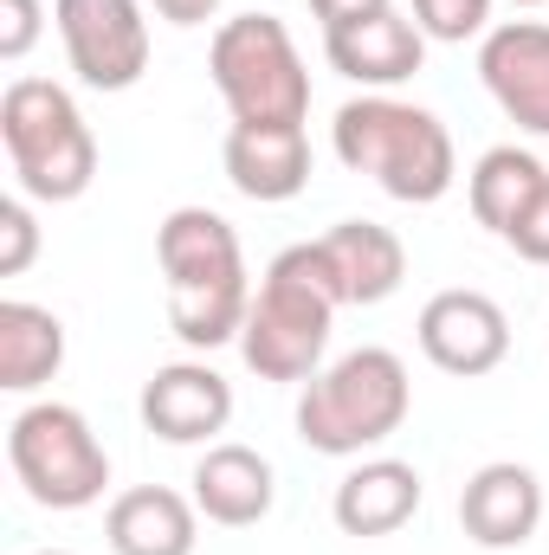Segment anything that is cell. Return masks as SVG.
I'll return each mask as SVG.
<instances>
[{"label": "cell", "mask_w": 549, "mask_h": 555, "mask_svg": "<svg viewBox=\"0 0 549 555\" xmlns=\"http://www.w3.org/2000/svg\"><path fill=\"white\" fill-rule=\"evenodd\" d=\"M272 498H278V478H272V459H259L253 446H207L201 465H194V504L207 524L220 530H253L272 517Z\"/></svg>", "instance_id": "cell-15"}, {"label": "cell", "mask_w": 549, "mask_h": 555, "mask_svg": "<svg viewBox=\"0 0 549 555\" xmlns=\"http://www.w3.org/2000/svg\"><path fill=\"white\" fill-rule=\"evenodd\" d=\"M330 511H336L343 537H395L420 511V472H413L408 459H362L336 485Z\"/></svg>", "instance_id": "cell-17"}, {"label": "cell", "mask_w": 549, "mask_h": 555, "mask_svg": "<svg viewBox=\"0 0 549 555\" xmlns=\"http://www.w3.org/2000/svg\"><path fill=\"white\" fill-rule=\"evenodd\" d=\"M104 537L117 555H194L201 504L168 485H137L104 511Z\"/></svg>", "instance_id": "cell-16"}, {"label": "cell", "mask_w": 549, "mask_h": 555, "mask_svg": "<svg viewBox=\"0 0 549 555\" xmlns=\"http://www.w3.org/2000/svg\"><path fill=\"white\" fill-rule=\"evenodd\" d=\"M155 259L168 278V330L188 349L240 343L253 284H246V253L233 220H220L214 207H175L155 227Z\"/></svg>", "instance_id": "cell-1"}, {"label": "cell", "mask_w": 549, "mask_h": 555, "mask_svg": "<svg viewBox=\"0 0 549 555\" xmlns=\"http://www.w3.org/2000/svg\"><path fill=\"white\" fill-rule=\"evenodd\" d=\"M65 59L91 91H130L149 72V20L142 0H52Z\"/></svg>", "instance_id": "cell-8"}, {"label": "cell", "mask_w": 549, "mask_h": 555, "mask_svg": "<svg viewBox=\"0 0 549 555\" xmlns=\"http://www.w3.org/2000/svg\"><path fill=\"white\" fill-rule=\"evenodd\" d=\"M478 78L491 91V104L531 130L549 137V26L544 20H505L485 33L478 46Z\"/></svg>", "instance_id": "cell-10"}, {"label": "cell", "mask_w": 549, "mask_h": 555, "mask_svg": "<svg viewBox=\"0 0 549 555\" xmlns=\"http://www.w3.org/2000/svg\"><path fill=\"white\" fill-rule=\"evenodd\" d=\"M33 555H72V550H33Z\"/></svg>", "instance_id": "cell-27"}, {"label": "cell", "mask_w": 549, "mask_h": 555, "mask_svg": "<svg viewBox=\"0 0 549 555\" xmlns=\"http://www.w3.org/2000/svg\"><path fill=\"white\" fill-rule=\"evenodd\" d=\"M388 7H395V0H310V13H317L323 33H343V26L375 20V13H388Z\"/></svg>", "instance_id": "cell-25"}, {"label": "cell", "mask_w": 549, "mask_h": 555, "mask_svg": "<svg viewBox=\"0 0 549 555\" xmlns=\"http://www.w3.org/2000/svg\"><path fill=\"white\" fill-rule=\"evenodd\" d=\"M317 246H323V259L336 272L343 304H388L401 291V278H408V246L375 220H336Z\"/></svg>", "instance_id": "cell-18"}, {"label": "cell", "mask_w": 549, "mask_h": 555, "mask_svg": "<svg viewBox=\"0 0 549 555\" xmlns=\"http://www.w3.org/2000/svg\"><path fill=\"white\" fill-rule=\"evenodd\" d=\"M33 259H39V220L20 194H7L0 201V278H20Z\"/></svg>", "instance_id": "cell-22"}, {"label": "cell", "mask_w": 549, "mask_h": 555, "mask_svg": "<svg viewBox=\"0 0 549 555\" xmlns=\"http://www.w3.org/2000/svg\"><path fill=\"white\" fill-rule=\"evenodd\" d=\"M59 369H65V323L46 304L7 297L0 304V388L7 395H33Z\"/></svg>", "instance_id": "cell-19"}, {"label": "cell", "mask_w": 549, "mask_h": 555, "mask_svg": "<svg viewBox=\"0 0 549 555\" xmlns=\"http://www.w3.org/2000/svg\"><path fill=\"white\" fill-rule=\"evenodd\" d=\"M46 33V7L39 0H0V59L20 65Z\"/></svg>", "instance_id": "cell-23"}, {"label": "cell", "mask_w": 549, "mask_h": 555, "mask_svg": "<svg viewBox=\"0 0 549 555\" xmlns=\"http://www.w3.org/2000/svg\"><path fill=\"white\" fill-rule=\"evenodd\" d=\"M220 162H227V181L246 201H266V207L272 201H297L310 188V137H304V124H272V130L233 124Z\"/></svg>", "instance_id": "cell-14"}, {"label": "cell", "mask_w": 549, "mask_h": 555, "mask_svg": "<svg viewBox=\"0 0 549 555\" xmlns=\"http://www.w3.org/2000/svg\"><path fill=\"white\" fill-rule=\"evenodd\" d=\"M413 336H420V356L459 382H478L511 356V317L485 291H433Z\"/></svg>", "instance_id": "cell-9"}, {"label": "cell", "mask_w": 549, "mask_h": 555, "mask_svg": "<svg viewBox=\"0 0 549 555\" xmlns=\"http://www.w3.org/2000/svg\"><path fill=\"white\" fill-rule=\"evenodd\" d=\"M413 26L439 46H465L491 33V0H413Z\"/></svg>", "instance_id": "cell-21"}, {"label": "cell", "mask_w": 549, "mask_h": 555, "mask_svg": "<svg viewBox=\"0 0 549 555\" xmlns=\"http://www.w3.org/2000/svg\"><path fill=\"white\" fill-rule=\"evenodd\" d=\"M0 142L26 201H78L98 181V137L65 85L13 78L0 98Z\"/></svg>", "instance_id": "cell-5"}, {"label": "cell", "mask_w": 549, "mask_h": 555, "mask_svg": "<svg viewBox=\"0 0 549 555\" xmlns=\"http://www.w3.org/2000/svg\"><path fill=\"white\" fill-rule=\"evenodd\" d=\"M459 524L478 550H524L544 524V485L518 459H491L459 491Z\"/></svg>", "instance_id": "cell-12"}, {"label": "cell", "mask_w": 549, "mask_h": 555, "mask_svg": "<svg viewBox=\"0 0 549 555\" xmlns=\"http://www.w3.org/2000/svg\"><path fill=\"white\" fill-rule=\"evenodd\" d=\"M323 52H330V65H336L349 85L388 91V85H408L413 72H420L426 33L413 26V13L388 7V13H375V20H356V26H343V33H323Z\"/></svg>", "instance_id": "cell-13"}, {"label": "cell", "mask_w": 549, "mask_h": 555, "mask_svg": "<svg viewBox=\"0 0 549 555\" xmlns=\"http://www.w3.org/2000/svg\"><path fill=\"white\" fill-rule=\"evenodd\" d=\"M330 142L349 175H369L388 201H408V207H433L459 181V155H452L446 124L388 91L349 98L330 124Z\"/></svg>", "instance_id": "cell-3"}, {"label": "cell", "mask_w": 549, "mask_h": 555, "mask_svg": "<svg viewBox=\"0 0 549 555\" xmlns=\"http://www.w3.org/2000/svg\"><path fill=\"white\" fill-rule=\"evenodd\" d=\"M7 459H13V478L26 485V498L46 511H85L111 485V452L98 446L91 420L65 401H33L26 414H13Z\"/></svg>", "instance_id": "cell-7"}, {"label": "cell", "mask_w": 549, "mask_h": 555, "mask_svg": "<svg viewBox=\"0 0 549 555\" xmlns=\"http://www.w3.org/2000/svg\"><path fill=\"white\" fill-rule=\"evenodd\" d=\"M233 420V388L207 362H168L142 382V426L168 446H214Z\"/></svg>", "instance_id": "cell-11"}, {"label": "cell", "mask_w": 549, "mask_h": 555, "mask_svg": "<svg viewBox=\"0 0 549 555\" xmlns=\"http://www.w3.org/2000/svg\"><path fill=\"white\" fill-rule=\"evenodd\" d=\"M214 91L227 98L233 124H304L310 117V72L297 59V39L284 33V20L272 13H240L214 33L207 52Z\"/></svg>", "instance_id": "cell-6"}, {"label": "cell", "mask_w": 549, "mask_h": 555, "mask_svg": "<svg viewBox=\"0 0 549 555\" xmlns=\"http://www.w3.org/2000/svg\"><path fill=\"white\" fill-rule=\"evenodd\" d=\"M413 408L408 362L395 349H349L330 369H317L297 395V439L323 459H356L401 433Z\"/></svg>", "instance_id": "cell-4"}, {"label": "cell", "mask_w": 549, "mask_h": 555, "mask_svg": "<svg viewBox=\"0 0 549 555\" xmlns=\"http://www.w3.org/2000/svg\"><path fill=\"white\" fill-rule=\"evenodd\" d=\"M518 7H544V0H518Z\"/></svg>", "instance_id": "cell-28"}, {"label": "cell", "mask_w": 549, "mask_h": 555, "mask_svg": "<svg viewBox=\"0 0 549 555\" xmlns=\"http://www.w3.org/2000/svg\"><path fill=\"white\" fill-rule=\"evenodd\" d=\"M168 26H207L214 13H220V0H149Z\"/></svg>", "instance_id": "cell-26"}, {"label": "cell", "mask_w": 549, "mask_h": 555, "mask_svg": "<svg viewBox=\"0 0 549 555\" xmlns=\"http://www.w3.org/2000/svg\"><path fill=\"white\" fill-rule=\"evenodd\" d=\"M549 181V168L531 155V149H518V142H498V149H485L478 155V168H472V181H465V194H472V220L485 227V233H511L518 227V214L537 201V188Z\"/></svg>", "instance_id": "cell-20"}, {"label": "cell", "mask_w": 549, "mask_h": 555, "mask_svg": "<svg viewBox=\"0 0 549 555\" xmlns=\"http://www.w3.org/2000/svg\"><path fill=\"white\" fill-rule=\"evenodd\" d=\"M343 310V291L336 272L323 259V246H284L259 291H253V310H246V330H240V356L259 382H310L323 369V349H330V323Z\"/></svg>", "instance_id": "cell-2"}, {"label": "cell", "mask_w": 549, "mask_h": 555, "mask_svg": "<svg viewBox=\"0 0 549 555\" xmlns=\"http://www.w3.org/2000/svg\"><path fill=\"white\" fill-rule=\"evenodd\" d=\"M505 246H511L518 259H531V266H549V181L537 188V201L518 214V227L505 233Z\"/></svg>", "instance_id": "cell-24"}]
</instances>
